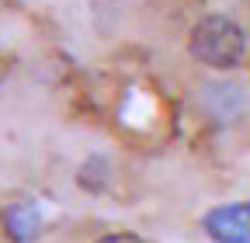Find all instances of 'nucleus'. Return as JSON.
<instances>
[{
  "label": "nucleus",
  "instance_id": "nucleus-3",
  "mask_svg": "<svg viewBox=\"0 0 250 243\" xmlns=\"http://www.w3.org/2000/svg\"><path fill=\"white\" fill-rule=\"evenodd\" d=\"M39 226H42V219H39L35 202H14L7 208V236L14 243H31L35 233H39Z\"/></svg>",
  "mask_w": 250,
  "mask_h": 243
},
{
  "label": "nucleus",
  "instance_id": "nucleus-4",
  "mask_svg": "<svg viewBox=\"0 0 250 243\" xmlns=\"http://www.w3.org/2000/svg\"><path fill=\"white\" fill-rule=\"evenodd\" d=\"M98 243H139L132 233H111V236H101Z\"/></svg>",
  "mask_w": 250,
  "mask_h": 243
},
{
  "label": "nucleus",
  "instance_id": "nucleus-2",
  "mask_svg": "<svg viewBox=\"0 0 250 243\" xmlns=\"http://www.w3.org/2000/svg\"><path fill=\"white\" fill-rule=\"evenodd\" d=\"M202 229L215 243H250V202L208 208L202 219Z\"/></svg>",
  "mask_w": 250,
  "mask_h": 243
},
{
  "label": "nucleus",
  "instance_id": "nucleus-1",
  "mask_svg": "<svg viewBox=\"0 0 250 243\" xmlns=\"http://www.w3.org/2000/svg\"><path fill=\"white\" fill-rule=\"evenodd\" d=\"M243 28L223 14H208L191 28V56L212 70H233L243 59Z\"/></svg>",
  "mask_w": 250,
  "mask_h": 243
}]
</instances>
